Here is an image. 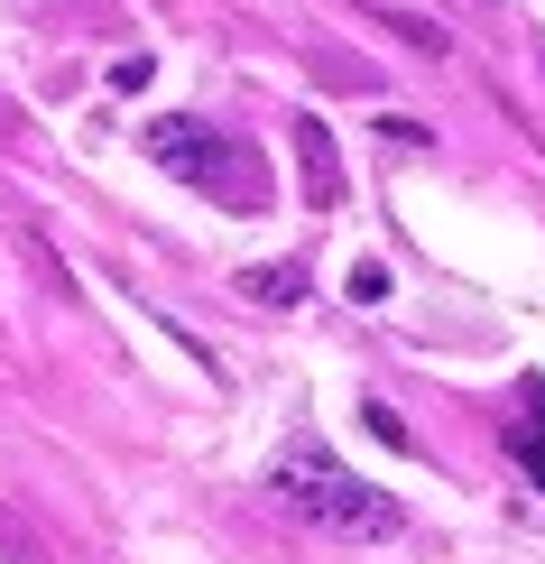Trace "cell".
I'll return each instance as SVG.
<instances>
[{"mask_svg":"<svg viewBox=\"0 0 545 564\" xmlns=\"http://www.w3.org/2000/svg\"><path fill=\"white\" fill-rule=\"evenodd\" d=\"M269 490L296 509L305 528H334V536H397L407 528V509H397L389 490H370L351 463H334L324 444H287L277 473H269Z\"/></svg>","mask_w":545,"mask_h":564,"instance_id":"obj_1","label":"cell"},{"mask_svg":"<svg viewBox=\"0 0 545 564\" xmlns=\"http://www.w3.org/2000/svg\"><path fill=\"white\" fill-rule=\"evenodd\" d=\"M139 149L157 158L176 185H195V195H222V204H269V176H259V158L241 149L231 130H212V121H195V111H167V121H149L139 130Z\"/></svg>","mask_w":545,"mask_h":564,"instance_id":"obj_2","label":"cell"},{"mask_svg":"<svg viewBox=\"0 0 545 564\" xmlns=\"http://www.w3.org/2000/svg\"><path fill=\"white\" fill-rule=\"evenodd\" d=\"M287 139H296V176H305V204H315V214H334V204H342V158H334V130H324L315 111H296V121H287Z\"/></svg>","mask_w":545,"mask_h":564,"instance_id":"obj_3","label":"cell"},{"mask_svg":"<svg viewBox=\"0 0 545 564\" xmlns=\"http://www.w3.org/2000/svg\"><path fill=\"white\" fill-rule=\"evenodd\" d=\"M509 454H517V463H527V481L545 490V380L527 389V408H517V416H509Z\"/></svg>","mask_w":545,"mask_h":564,"instance_id":"obj_4","label":"cell"},{"mask_svg":"<svg viewBox=\"0 0 545 564\" xmlns=\"http://www.w3.org/2000/svg\"><path fill=\"white\" fill-rule=\"evenodd\" d=\"M241 296L250 305H305V269L296 260H259V269H241Z\"/></svg>","mask_w":545,"mask_h":564,"instance_id":"obj_5","label":"cell"},{"mask_svg":"<svg viewBox=\"0 0 545 564\" xmlns=\"http://www.w3.org/2000/svg\"><path fill=\"white\" fill-rule=\"evenodd\" d=\"M361 426H370L379 444H389V454H407V444H416V435H407V416H397L389 398H361Z\"/></svg>","mask_w":545,"mask_h":564,"instance_id":"obj_6","label":"cell"},{"mask_svg":"<svg viewBox=\"0 0 545 564\" xmlns=\"http://www.w3.org/2000/svg\"><path fill=\"white\" fill-rule=\"evenodd\" d=\"M379 19H389V29L407 37L416 56H444V29H435V19H407V10H379Z\"/></svg>","mask_w":545,"mask_h":564,"instance_id":"obj_7","label":"cell"},{"mask_svg":"<svg viewBox=\"0 0 545 564\" xmlns=\"http://www.w3.org/2000/svg\"><path fill=\"white\" fill-rule=\"evenodd\" d=\"M0 546H10V564H56V555L29 536V519H10V509H0Z\"/></svg>","mask_w":545,"mask_h":564,"instance_id":"obj_8","label":"cell"},{"mask_svg":"<svg viewBox=\"0 0 545 564\" xmlns=\"http://www.w3.org/2000/svg\"><path fill=\"white\" fill-rule=\"evenodd\" d=\"M379 296H389V269L361 260V269H351V305H379Z\"/></svg>","mask_w":545,"mask_h":564,"instance_id":"obj_9","label":"cell"}]
</instances>
